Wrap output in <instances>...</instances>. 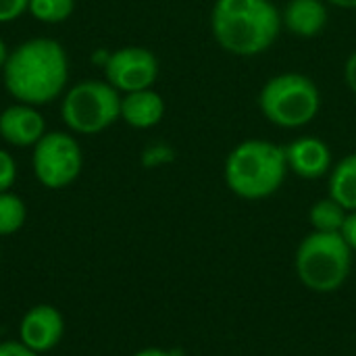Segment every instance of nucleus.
I'll use <instances>...</instances> for the list:
<instances>
[{
    "mask_svg": "<svg viewBox=\"0 0 356 356\" xmlns=\"http://www.w3.org/2000/svg\"><path fill=\"white\" fill-rule=\"evenodd\" d=\"M6 92L31 106H44L65 94L69 81V58L60 42L31 38L8 52L2 67Z\"/></svg>",
    "mask_w": 356,
    "mask_h": 356,
    "instance_id": "obj_1",
    "label": "nucleus"
},
{
    "mask_svg": "<svg viewBox=\"0 0 356 356\" xmlns=\"http://www.w3.org/2000/svg\"><path fill=\"white\" fill-rule=\"evenodd\" d=\"M282 29V10L271 0H215L211 10L215 42L240 58L267 52Z\"/></svg>",
    "mask_w": 356,
    "mask_h": 356,
    "instance_id": "obj_2",
    "label": "nucleus"
},
{
    "mask_svg": "<svg viewBox=\"0 0 356 356\" xmlns=\"http://www.w3.org/2000/svg\"><path fill=\"white\" fill-rule=\"evenodd\" d=\"M288 163L284 146L269 140H242L223 165V179L229 192L242 200H265L286 181Z\"/></svg>",
    "mask_w": 356,
    "mask_h": 356,
    "instance_id": "obj_3",
    "label": "nucleus"
},
{
    "mask_svg": "<svg viewBox=\"0 0 356 356\" xmlns=\"http://www.w3.org/2000/svg\"><path fill=\"white\" fill-rule=\"evenodd\" d=\"M353 250L342 234L311 232L296 248L294 267L300 284L315 294H334L350 277Z\"/></svg>",
    "mask_w": 356,
    "mask_h": 356,
    "instance_id": "obj_4",
    "label": "nucleus"
},
{
    "mask_svg": "<svg viewBox=\"0 0 356 356\" xmlns=\"http://www.w3.org/2000/svg\"><path fill=\"white\" fill-rule=\"evenodd\" d=\"M259 111L275 127L300 129L321 111V90L305 73L288 71L269 77L259 92Z\"/></svg>",
    "mask_w": 356,
    "mask_h": 356,
    "instance_id": "obj_5",
    "label": "nucleus"
},
{
    "mask_svg": "<svg viewBox=\"0 0 356 356\" xmlns=\"http://www.w3.org/2000/svg\"><path fill=\"white\" fill-rule=\"evenodd\" d=\"M60 119L73 134L96 136L121 119V92L106 79H83L65 92Z\"/></svg>",
    "mask_w": 356,
    "mask_h": 356,
    "instance_id": "obj_6",
    "label": "nucleus"
},
{
    "mask_svg": "<svg viewBox=\"0 0 356 356\" xmlns=\"http://www.w3.org/2000/svg\"><path fill=\"white\" fill-rule=\"evenodd\" d=\"M31 165L35 179L48 190L71 186L83 169V152L75 136L65 131H46L33 146Z\"/></svg>",
    "mask_w": 356,
    "mask_h": 356,
    "instance_id": "obj_7",
    "label": "nucleus"
},
{
    "mask_svg": "<svg viewBox=\"0 0 356 356\" xmlns=\"http://www.w3.org/2000/svg\"><path fill=\"white\" fill-rule=\"evenodd\" d=\"M104 79L123 94L148 90L159 79V58L144 46H123L108 54L104 63Z\"/></svg>",
    "mask_w": 356,
    "mask_h": 356,
    "instance_id": "obj_8",
    "label": "nucleus"
},
{
    "mask_svg": "<svg viewBox=\"0 0 356 356\" xmlns=\"http://www.w3.org/2000/svg\"><path fill=\"white\" fill-rule=\"evenodd\" d=\"M288 171L300 179H321L334 167L332 148L317 136H300L284 146Z\"/></svg>",
    "mask_w": 356,
    "mask_h": 356,
    "instance_id": "obj_9",
    "label": "nucleus"
},
{
    "mask_svg": "<svg viewBox=\"0 0 356 356\" xmlns=\"http://www.w3.org/2000/svg\"><path fill=\"white\" fill-rule=\"evenodd\" d=\"M65 334V319L52 305L31 307L19 325V340L33 353L52 350Z\"/></svg>",
    "mask_w": 356,
    "mask_h": 356,
    "instance_id": "obj_10",
    "label": "nucleus"
},
{
    "mask_svg": "<svg viewBox=\"0 0 356 356\" xmlns=\"http://www.w3.org/2000/svg\"><path fill=\"white\" fill-rule=\"evenodd\" d=\"M46 134V121L38 106L15 102L0 113V138L17 148H33Z\"/></svg>",
    "mask_w": 356,
    "mask_h": 356,
    "instance_id": "obj_11",
    "label": "nucleus"
},
{
    "mask_svg": "<svg viewBox=\"0 0 356 356\" xmlns=\"http://www.w3.org/2000/svg\"><path fill=\"white\" fill-rule=\"evenodd\" d=\"M327 21L330 13L323 0H288L282 10V27L302 40L323 33Z\"/></svg>",
    "mask_w": 356,
    "mask_h": 356,
    "instance_id": "obj_12",
    "label": "nucleus"
},
{
    "mask_svg": "<svg viewBox=\"0 0 356 356\" xmlns=\"http://www.w3.org/2000/svg\"><path fill=\"white\" fill-rule=\"evenodd\" d=\"M165 117V100L154 90H138L121 96V119L134 129H150Z\"/></svg>",
    "mask_w": 356,
    "mask_h": 356,
    "instance_id": "obj_13",
    "label": "nucleus"
},
{
    "mask_svg": "<svg viewBox=\"0 0 356 356\" xmlns=\"http://www.w3.org/2000/svg\"><path fill=\"white\" fill-rule=\"evenodd\" d=\"M327 192L348 213L356 211V152L346 154L332 167Z\"/></svg>",
    "mask_w": 356,
    "mask_h": 356,
    "instance_id": "obj_14",
    "label": "nucleus"
},
{
    "mask_svg": "<svg viewBox=\"0 0 356 356\" xmlns=\"http://www.w3.org/2000/svg\"><path fill=\"white\" fill-rule=\"evenodd\" d=\"M346 217L348 211L332 196L319 198L309 211V221L313 225V232H321V234H340Z\"/></svg>",
    "mask_w": 356,
    "mask_h": 356,
    "instance_id": "obj_15",
    "label": "nucleus"
},
{
    "mask_svg": "<svg viewBox=\"0 0 356 356\" xmlns=\"http://www.w3.org/2000/svg\"><path fill=\"white\" fill-rule=\"evenodd\" d=\"M27 219L25 202L13 192H0V238L17 234Z\"/></svg>",
    "mask_w": 356,
    "mask_h": 356,
    "instance_id": "obj_16",
    "label": "nucleus"
},
{
    "mask_svg": "<svg viewBox=\"0 0 356 356\" xmlns=\"http://www.w3.org/2000/svg\"><path fill=\"white\" fill-rule=\"evenodd\" d=\"M75 10V0H29L27 13L40 23H63Z\"/></svg>",
    "mask_w": 356,
    "mask_h": 356,
    "instance_id": "obj_17",
    "label": "nucleus"
},
{
    "mask_svg": "<svg viewBox=\"0 0 356 356\" xmlns=\"http://www.w3.org/2000/svg\"><path fill=\"white\" fill-rule=\"evenodd\" d=\"M173 159H175V150H173V146H169L165 142H154V144L146 146L142 152V165L146 169H156V167L169 165Z\"/></svg>",
    "mask_w": 356,
    "mask_h": 356,
    "instance_id": "obj_18",
    "label": "nucleus"
},
{
    "mask_svg": "<svg viewBox=\"0 0 356 356\" xmlns=\"http://www.w3.org/2000/svg\"><path fill=\"white\" fill-rule=\"evenodd\" d=\"M17 179V161L10 152L0 150V192H8Z\"/></svg>",
    "mask_w": 356,
    "mask_h": 356,
    "instance_id": "obj_19",
    "label": "nucleus"
},
{
    "mask_svg": "<svg viewBox=\"0 0 356 356\" xmlns=\"http://www.w3.org/2000/svg\"><path fill=\"white\" fill-rule=\"evenodd\" d=\"M29 8V0H0V23H10L23 17Z\"/></svg>",
    "mask_w": 356,
    "mask_h": 356,
    "instance_id": "obj_20",
    "label": "nucleus"
},
{
    "mask_svg": "<svg viewBox=\"0 0 356 356\" xmlns=\"http://www.w3.org/2000/svg\"><path fill=\"white\" fill-rule=\"evenodd\" d=\"M340 234H342L344 242L350 246V250L356 252V211H350V213H348V217H346V221H344Z\"/></svg>",
    "mask_w": 356,
    "mask_h": 356,
    "instance_id": "obj_21",
    "label": "nucleus"
},
{
    "mask_svg": "<svg viewBox=\"0 0 356 356\" xmlns=\"http://www.w3.org/2000/svg\"><path fill=\"white\" fill-rule=\"evenodd\" d=\"M0 356H38V353H33L19 340V342H2Z\"/></svg>",
    "mask_w": 356,
    "mask_h": 356,
    "instance_id": "obj_22",
    "label": "nucleus"
},
{
    "mask_svg": "<svg viewBox=\"0 0 356 356\" xmlns=\"http://www.w3.org/2000/svg\"><path fill=\"white\" fill-rule=\"evenodd\" d=\"M344 81H346L348 90L356 96V50L344 63Z\"/></svg>",
    "mask_w": 356,
    "mask_h": 356,
    "instance_id": "obj_23",
    "label": "nucleus"
},
{
    "mask_svg": "<svg viewBox=\"0 0 356 356\" xmlns=\"http://www.w3.org/2000/svg\"><path fill=\"white\" fill-rule=\"evenodd\" d=\"M134 356H177L173 350H163V348H144Z\"/></svg>",
    "mask_w": 356,
    "mask_h": 356,
    "instance_id": "obj_24",
    "label": "nucleus"
},
{
    "mask_svg": "<svg viewBox=\"0 0 356 356\" xmlns=\"http://www.w3.org/2000/svg\"><path fill=\"white\" fill-rule=\"evenodd\" d=\"M323 2L338 6V8H344V10H355L356 8V0H323Z\"/></svg>",
    "mask_w": 356,
    "mask_h": 356,
    "instance_id": "obj_25",
    "label": "nucleus"
},
{
    "mask_svg": "<svg viewBox=\"0 0 356 356\" xmlns=\"http://www.w3.org/2000/svg\"><path fill=\"white\" fill-rule=\"evenodd\" d=\"M6 58H8V48H6L4 40L0 38V71H2V67H4V63H6Z\"/></svg>",
    "mask_w": 356,
    "mask_h": 356,
    "instance_id": "obj_26",
    "label": "nucleus"
}]
</instances>
